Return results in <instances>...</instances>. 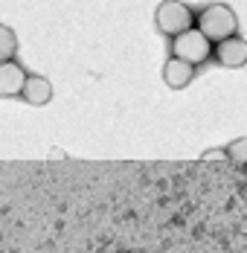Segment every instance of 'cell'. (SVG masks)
Listing matches in <instances>:
<instances>
[{
	"label": "cell",
	"instance_id": "obj_8",
	"mask_svg": "<svg viewBox=\"0 0 247 253\" xmlns=\"http://www.w3.org/2000/svg\"><path fill=\"white\" fill-rule=\"evenodd\" d=\"M15 50H18V38H15V32H12L9 26L0 24V64H3V61H12Z\"/></svg>",
	"mask_w": 247,
	"mask_h": 253
},
{
	"label": "cell",
	"instance_id": "obj_1",
	"mask_svg": "<svg viewBox=\"0 0 247 253\" xmlns=\"http://www.w3.org/2000/svg\"><path fill=\"white\" fill-rule=\"evenodd\" d=\"M198 29L209 38V44H221L239 32V18L227 3H212L198 15Z\"/></svg>",
	"mask_w": 247,
	"mask_h": 253
},
{
	"label": "cell",
	"instance_id": "obj_2",
	"mask_svg": "<svg viewBox=\"0 0 247 253\" xmlns=\"http://www.w3.org/2000/svg\"><path fill=\"white\" fill-rule=\"evenodd\" d=\"M154 24H157V29H160L163 35L177 38L180 32L192 29L195 15H192V9H189L183 0H160V6H157V12H154Z\"/></svg>",
	"mask_w": 247,
	"mask_h": 253
},
{
	"label": "cell",
	"instance_id": "obj_3",
	"mask_svg": "<svg viewBox=\"0 0 247 253\" xmlns=\"http://www.w3.org/2000/svg\"><path fill=\"white\" fill-rule=\"evenodd\" d=\"M172 55L195 67V64L206 61V58L212 55V44H209V38H206L198 26H192V29L180 32L177 38H172Z\"/></svg>",
	"mask_w": 247,
	"mask_h": 253
},
{
	"label": "cell",
	"instance_id": "obj_9",
	"mask_svg": "<svg viewBox=\"0 0 247 253\" xmlns=\"http://www.w3.org/2000/svg\"><path fill=\"white\" fill-rule=\"evenodd\" d=\"M227 157L236 163H247V137H239L227 146Z\"/></svg>",
	"mask_w": 247,
	"mask_h": 253
},
{
	"label": "cell",
	"instance_id": "obj_7",
	"mask_svg": "<svg viewBox=\"0 0 247 253\" xmlns=\"http://www.w3.org/2000/svg\"><path fill=\"white\" fill-rule=\"evenodd\" d=\"M24 99L29 105H47L52 99V84L49 79L44 76H29L26 79V87H24Z\"/></svg>",
	"mask_w": 247,
	"mask_h": 253
},
{
	"label": "cell",
	"instance_id": "obj_5",
	"mask_svg": "<svg viewBox=\"0 0 247 253\" xmlns=\"http://www.w3.org/2000/svg\"><path fill=\"white\" fill-rule=\"evenodd\" d=\"M26 73L15 61H3L0 64V96H18L26 87Z\"/></svg>",
	"mask_w": 247,
	"mask_h": 253
},
{
	"label": "cell",
	"instance_id": "obj_6",
	"mask_svg": "<svg viewBox=\"0 0 247 253\" xmlns=\"http://www.w3.org/2000/svg\"><path fill=\"white\" fill-rule=\"evenodd\" d=\"M163 79H166V84H169V87L183 90V87L195 79V67H192V64H186V61H180V58H169V61L163 64Z\"/></svg>",
	"mask_w": 247,
	"mask_h": 253
},
{
	"label": "cell",
	"instance_id": "obj_4",
	"mask_svg": "<svg viewBox=\"0 0 247 253\" xmlns=\"http://www.w3.org/2000/svg\"><path fill=\"white\" fill-rule=\"evenodd\" d=\"M215 58L221 67H245L247 64V41L233 35L221 44H215Z\"/></svg>",
	"mask_w": 247,
	"mask_h": 253
}]
</instances>
